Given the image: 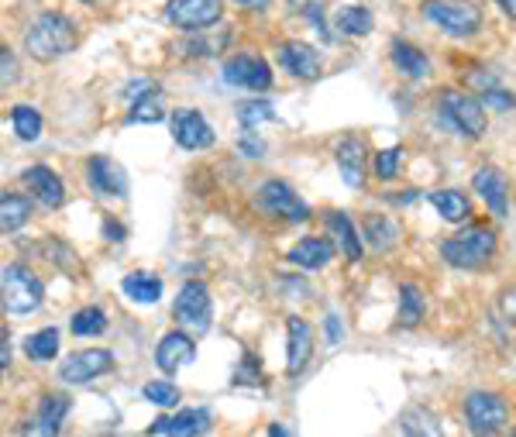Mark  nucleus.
<instances>
[{"instance_id": "f257e3e1", "label": "nucleus", "mask_w": 516, "mask_h": 437, "mask_svg": "<svg viewBox=\"0 0 516 437\" xmlns=\"http://www.w3.org/2000/svg\"><path fill=\"white\" fill-rule=\"evenodd\" d=\"M80 45V28L62 11H42L25 31V52L35 62H56Z\"/></svg>"}, {"instance_id": "f03ea898", "label": "nucleus", "mask_w": 516, "mask_h": 437, "mask_svg": "<svg viewBox=\"0 0 516 437\" xmlns=\"http://www.w3.org/2000/svg\"><path fill=\"white\" fill-rule=\"evenodd\" d=\"M499 248V234L496 228H486V224H468L465 231L451 234V238L441 241V259L451 265V269H482L489 265V259Z\"/></svg>"}, {"instance_id": "7ed1b4c3", "label": "nucleus", "mask_w": 516, "mask_h": 437, "mask_svg": "<svg viewBox=\"0 0 516 437\" xmlns=\"http://www.w3.org/2000/svg\"><path fill=\"white\" fill-rule=\"evenodd\" d=\"M45 303V283L25 262H11L0 269V307L11 317H31Z\"/></svg>"}, {"instance_id": "20e7f679", "label": "nucleus", "mask_w": 516, "mask_h": 437, "mask_svg": "<svg viewBox=\"0 0 516 437\" xmlns=\"http://www.w3.org/2000/svg\"><path fill=\"white\" fill-rule=\"evenodd\" d=\"M461 417L472 437H499L510 424V400L503 393H489V389H472L461 400Z\"/></svg>"}, {"instance_id": "39448f33", "label": "nucleus", "mask_w": 516, "mask_h": 437, "mask_svg": "<svg viewBox=\"0 0 516 437\" xmlns=\"http://www.w3.org/2000/svg\"><path fill=\"white\" fill-rule=\"evenodd\" d=\"M420 14L448 38H472L482 31V11L472 0H424Z\"/></svg>"}, {"instance_id": "423d86ee", "label": "nucleus", "mask_w": 516, "mask_h": 437, "mask_svg": "<svg viewBox=\"0 0 516 437\" xmlns=\"http://www.w3.org/2000/svg\"><path fill=\"white\" fill-rule=\"evenodd\" d=\"M437 117L448 128H455L461 138H468V142H479L489 128V117L482 111V104L465 90H441V97H437Z\"/></svg>"}, {"instance_id": "0eeeda50", "label": "nucleus", "mask_w": 516, "mask_h": 437, "mask_svg": "<svg viewBox=\"0 0 516 437\" xmlns=\"http://www.w3.org/2000/svg\"><path fill=\"white\" fill-rule=\"evenodd\" d=\"M172 321L183 327L186 334L210 331V321H214V300H210V290L200 283V279H190V283L179 286L176 300H172Z\"/></svg>"}, {"instance_id": "6e6552de", "label": "nucleus", "mask_w": 516, "mask_h": 437, "mask_svg": "<svg viewBox=\"0 0 516 437\" xmlns=\"http://www.w3.org/2000/svg\"><path fill=\"white\" fill-rule=\"evenodd\" d=\"M255 204L265 217H283L286 224H307L310 207L296 197V190L286 179H265L255 190Z\"/></svg>"}, {"instance_id": "1a4fd4ad", "label": "nucleus", "mask_w": 516, "mask_h": 437, "mask_svg": "<svg viewBox=\"0 0 516 437\" xmlns=\"http://www.w3.org/2000/svg\"><path fill=\"white\" fill-rule=\"evenodd\" d=\"M224 18V0H169L166 4V21L172 28L197 35V31H210Z\"/></svg>"}, {"instance_id": "9d476101", "label": "nucleus", "mask_w": 516, "mask_h": 437, "mask_svg": "<svg viewBox=\"0 0 516 437\" xmlns=\"http://www.w3.org/2000/svg\"><path fill=\"white\" fill-rule=\"evenodd\" d=\"M221 76L228 87H238V90H252V93L272 90V66L258 56V52H234V56L224 62Z\"/></svg>"}, {"instance_id": "9b49d317", "label": "nucleus", "mask_w": 516, "mask_h": 437, "mask_svg": "<svg viewBox=\"0 0 516 437\" xmlns=\"http://www.w3.org/2000/svg\"><path fill=\"white\" fill-rule=\"evenodd\" d=\"M169 131L176 138V145L186 148V152H207L217 142L214 128H210V121L197 107H176L169 114Z\"/></svg>"}, {"instance_id": "f8f14e48", "label": "nucleus", "mask_w": 516, "mask_h": 437, "mask_svg": "<svg viewBox=\"0 0 516 437\" xmlns=\"http://www.w3.org/2000/svg\"><path fill=\"white\" fill-rule=\"evenodd\" d=\"M114 355L107 348H86V351H73V355L62 358L59 365V379L66 386H86V382L100 379L104 372H111Z\"/></svg>"}, {"instance_id": "ddd939ff", "label": "nucleus", "mask_w": 516, "mask_h": 437, "mask_svg": "<svg viewBox=\"0 0 516 437\" xmlns=\"http://www.w3.org/2000/svg\"><path fill=\"white\" fill-rule=\"evenodd\" d=\"M86 183L104 200L128 197V173H124V166L114 162L111 155H90V159H86Z\"/></svg>"}, {"instance_id": "4468645a", "label": "nucleus", "mask_w": 516, "mask_h": 437, "mask_svg": "<svg viewBox=\"0 0 516 437\" xmlns=\"http://www.w3.org/2000/svg\"><path fill=\"white\" fill-rule=\"evenodd\" d=\"M276 59H279V66L300 83H314V80H320V73H324V59H320V52L310 42H300V38L279 45Z\"/></svg>"}, {"instance_id": "2eb2a0df", "label": "nucleus", "mask_w": 516, "mask_h": 437, "mask_svg": "<svg viewBox=\"0 0 516 437\" xmlns=\"http://www.w3.org/2000/svg\"><path fill=\"white\" fill-rule=\"evenodd\" d=\"M21 183H25L28 197L35 200V204H42L45 210H59L62 204H66V183H62V176L56 173V169L49 166H28L25 176H21Z\"/></svg>"}, {"instance_id": "dca6fc26", "label": "nucleus", "mask_w": 516, "mask_h": 437, "mask_svg": "<svg viewBox=\"0 0 516 437\" xmlns=\"http://www.w3.org/2000/svg\"><path fill=\"white\" fill-rule=\"evenodd\" d=\"M314 358V327L303 317H286V376L296 379Z\"/></svg>"}, {"instance_id": "f3484780", "label": "nucleus", "mask_w": 516, "mask_h": 437, "mask_svg": "<svg viewBox=\"0 0 516 437\" xmlns=\"http://www.w3.org/2000/svg\"><path fill=\"white\" fill-rule=\"evenodd\" d=\"M334 162H338V173L344 179L348 190H362L365 173H369V148H365V138H341L338 148H334Z\"/></svg>"}, {"instance_id": "a211bd4d", "label": "nucleus", "mask_w": 516, "mask_h": 437, "mask_svg": "<svg viewBox=\"0 0 516 437\" xmlns=\"http://www.w3.org/2000/svg\"><path fill=\"white\" fill-rule=\"evenodd\" d=\"M210 427H214L210 410L207 407H190L183 413H172V417L162 413V417L148 427V434H152V437H159V434H166V437H203Z\"/></svg>"}, {"instance_id": "6ab92c4d", "label": "nucleus", "mask_w": 516, "mask_h": 437, "mask_svg": "<svg viewBox=\"0 0 516 437\" xmlns=\"http://www.w3.org/2000/svg\"><path fill=\"white\" fill-rule=\"evenodd\" d=\"M324 228H327V241L344 255L348 262H362L365 259V241L358 234V224L351 221L344 210H327L324 214Z\"/></svg>"}, {"instance_id": "aec40b11", "label": "nucleus", "mask_w": 516, "mask_h": 437, "mask_svg": "<svg viewBox=\"0 0 516 437\" xmlns=\"http://www.w3.org/2000/svg\"><path fill=\"white\" fill-rule=\"evenodd\" d=\"M193 358H197V341L186 331H169L166 338H159V345H155V365H159L162 376H176Z\"/></svg>"}, {"instance_id": "412c9836", "label": "nucleus", "mask_w": 516, "mask_h": 437, "mask_svg": "<svg viewBox=\"0 0 516 437\" xmlns=\"http://www.w3.org/2000/svg\"><path fill=\"white\" fill-rule=\"evenodd\" d=\"M66 413H69V396L66 393H45L35 407V417L25 427L21 437H59L62 424H66Z\"/></svg>"}, {"instance_id": "4be33fe9", "label": "nucleus", "mask_w": 516, "mask_h": 437, "mask_svg": "<svg viewBox=\"0 0 516 437\" xmlns=\"http://www.w3.org/2000/svg\"><path fill=\"white\" fill-rule=\"evenodd\" d=\"M472 190L482 197V204H486L496 217H506V210H510V186H506V176L499 173L496 166H482L475 169L472 176Z\"/></svg>"}, {"instance_id": "5701e85b", "label": "nucleus", "mask_w": 516, "mask_h": 437, "mask_svg": "<svg viewBox=\"0 0 516 437\" xmlns=\"http://www.w3.org/2000/svg\"><path fill=\"white\" fill-rule=\"evenodd\" d=\"M389 59H393L396 73L410 83H420L430 76V59L424 56V49L413 45V42H406V38H393V45H389Z\"/></svg>"}, {"instance_id": "b1692460", "label": "nucleus", "mask_w": 516, "mask_h": 437, "mask_svg": "<svg viewBox=\"0 0 516 437\" xmlns=\"http://www.w3.org/2000/svg\"><path fill=\"white\" fill-rule=\"evenodd\" d=\"M362 234H365V248H372V252H396L400 248V238H403V231H400V224L396 221H389V217H382V214H369V217H362Z\"/></svg>"}, {"instance_id": "393cba45", "label": "nucleus", "mask_w": 516, "mask_h": 437, "mask_svg": "<svg viewBox=\"0 0 516 437\" xmlns=\"http://www.w3.org/2000/svg\"><path fill=\"white\" fill-rule=\"evenodd\" d=\"M286 259L293 262L296 269L317 272V269H324V265L334 259V245L327 238H317V234H310V238L296 241V245L289 248Z\"/></svg>"}, {"instance_id": "a878e982", "label": "nucleus", "mask_w": 516, "mask_h": 437, "mask_svg": "<svg viewBox=\"0 0 516 437\" xmlns=\"http://www.w3.org/2000/svg\"><path fill=\"white\" fill-rule=\"evenodd\" d=\"M31 210H35V200L25 197V193L14 190L0 193V234H14L25 228L31 221Z\"/></svg>"}, {"instance_id": "bb28decb", "label": "nucleus", "mask_w": 516, "mask_h": 437, "mask_svg": "<svg viewBox=\"0 0 516 437\" xmlns=\"http://www.w3.org/2000/svg\"><path fill=\"white\" fill-rule=\"evenodd\" d=\"M121 293L138 307H155L162 300V279L155 272H128L121 279Z\"/></svg>"}, {"instance_id": "cd10ccee", "label": "nucleus", "mask_w": 516, "mask_h": 437, "mask_svg": "<svg viewBox=\"0 0 516 437\" xmlns=\"http://www.w3.org/2000/svg\"><path fill=\"white\" fill-rule=\"evenodd\" d=\"M427 200L434 204L437 214H441V221H448V224L472 221V200H468L461 190H434V193H427Z\"/></svg>"}, {"instance_id": "c85d7f7f", "label": "nucleus", "mask_w": 516, "mask_h": 437, "mask_svg": "<svg viewBox=\"0 0 516 437\" xmlns=\"http://www.w3.org/2000/svg\"><path fill=\"white\" fill-rule=\"evenodd\" d=\"M159 121H166V93L159 87H148L145 93H138L131 100L128 124H159Z\"/></svg>"}, {"instance_id": "c756f323", "label": "nucleus", "mask_w": 516, "mask_h": 437, "mask_svg": "<svg viewBox=\"0 0 516 437\" xmlns=\"http://www.w3.org/2000/svg\"><path fill=\"white\" fill-rule=\"evenodd\" d=\"M334 28H338L344 38H365V35H372L375 18L365 4H348L334 14Z\"/></svg>"}, {"instance_id": "7c9ffc66", "label": "nucleus", "mask_w": 516, "mask_h": 437, "mask_svg": "<svg viewBox=\"0 0 516 437\" xmlns=\"http://www.w3.org/2000/svg\"><path fill=\"white\" fill-rule=\"evenodd\" d=\"M400 437H444V424L427 407H410L400 417Z\"/></svg>"}, {"instance_id": "2f4dec72", "label": "nucleus", "mask_w": 516, "mask_h": 437, "mask_svg": "<svg viewBox=\"0 0 516 437\" xmlns=\"http://www.w3.org/2000/svg\"><path fill=\"white\" fill-rule=\"evenodd\" d=\"M427 314V293L417 283L400 286V314H396V327H417Z\"/></svg>"}, {"instance_id": "473e14b6", "label": "nucleus", "mask_w": 516, "mask_h": 437, "mask_svg": "<svg viewBox=\"0 0 516 437\" xmlns=\"http://www.w3.org/2000/svg\"><path fill=\"white\" fill-rule=\"evenodd\" d=\"M59 345H62L59 327H42V331L28 334L25 345H21V348H25V355L31 358V362L45 365V362H52V358L59 355Z\"/></svg>"}, {"instance_id": "72a5a7b5", "label": "nucleus", "mask_w": 516, "mask_h": 437, "mask_svg": "<svg viewBox=\"0 0 516 437\" xmlns=\"http://www.w3.org/2000/svg\"><path fill=\"white\" fill-rule=\"evenodd\" d=\"M11 124H14V135L21 138V142H38L42 138V114H38V107H31V104H18L11 111Z\"/></svg>"}, {"instance_id": "f704fd0d", "label": "nucleus", "mask_w": 516, "mask_h": 437, "mask_svg": "<svg viewBox=\"0 0 516 437\" xmlns=\"http://www.w3.org/2000/svg\"><path fill=\"white\" fill-rule=\"evenodd\" d=\"M69 331H73L76 338H100V334L107 331V314L100 307L76 310L73 321H69Z\"/></svg>"}, {"instance_id": "c9c22d12", "label": "nucleus", "mask_w": 516, "mask_h": 437, "mask_svg": "<svg viewBox=\"0 0 516 437\" xmlns=\"http://www.w3.org/2000/svg\"><path fill=\"white\" fill-rule=\"evenodd\" d=\"M228 42H231V31H224V35H210V38H190V42L176 45V52H183V59H210V56H221Z\"/></svg>"}, {"instance_id": "e433bc0d", "label": "nucleus", "mask_w": 516, "mask_h": 437, "mask_svg": "<svg viewBox=\"0 0 516 437\" xmlns=\"http://www.w3.org/2000/svg\"><path fill=\"white\" fill-rule=\"evenodd\" d=\"M238 114L241 128H255V124H265V121H276V107L269 100H245V104L234 107Z\"/></svg>"}, {"instance_id": "4c0bfd02", "label": "nucleus", "mask_w": 516, "mask_h": 437, "mask_svg": "<svg viewBox=\"0 0 516 437\" xmlns=\"http://www.w3.org/2000/svg\"><path fill=\"white\" fill-rule=\"evenodd\" d=\"M372 173H375V179H382V183H393V179L403 173V148L393 145V148H386V152L375 155Z\"/></svg>"}, {"instance_id": "58836bf2", "label": "nucleus", "mask_w": 516, "mask_h": 437, "mask_svg": "<svg viewBox=\"0 0 516 437\" xmlns=\"http://www.w3.org/2000/svg\"><path fill=\"white\" fill-rule=\"evenodd\" d=\"M145 400L162 410H172V407H179V386H172L169 379H152V382H145Z\"/></svg>"}, {"instance_id": "ea45409f", "label": "nucleus", "mask_w": 516, "mask_h": 437, "mask_svg": "<svg viewBox=\"0 0 516 437\" xmlns=\"http://www.w3.org/2000/svg\"><path fill=\"white\" fill-rule=\"evenodd\" d=\"M479 104H482V111L510 114V111H516V93L503 90V87H496V90H486V93H482Z\"/></svg>"}, {"instance_id": "a19ab883", "label": "nucleus", "mask_w": 516, "mask_h": 437, "mask_svg": "<svg viewBox=\"0 0 516 437\" xmlns=\"http://www.w3.org/2000/svg\"><path fill=\"white\" fill-rule=\"evenodd\" d=\"M238 152L248 155V159H262V155H265V142L255 135L252 128H245V131H241V138H238Z\"/></svg>"}, {"instance_id": "79ce46f5", "label": "nucleus", "mask_w": 516, "mask_h": 437, "mask_svg": "<svg viewBox=\"0 0 516 437\" xmlns=\"http://www.w3.org/2000/svg\"><path fill=\"white\" fill-rule=\"evenodd\" d=\"M468 83H472L475 90L479 93H486V90H496V87H503V83L496 80V76L492 73H486V69H472V73H468Z\"/></svg>"}, {"instance_id": "37998d69", "label": "nucleus", "mask_w": 516, "mask_h": 437, "mask_svg": "<svg viewBox=\"0 0 516 437\" xmlns=\"http://www.w3.org/2000/svg\"><path fill=\"white\" fill-rule=\"evenodd\" d=\"M499 314L516 324V286H506V290L499 293Z\"/></svg>"}, {"instance_id": "c03bdc74", "label": "nucleus", "mask_w": 516, "mask_h": 437, "mask_svg": "<svg viewBox=\"0 0 516 437\" xmlns=\"http://www.w3.org/2000/svg\"><path fill=\"white\" fill-rule=\"evenodd\" d=\"M324 338H327V345H341L344 331H341V317L338 314H327L324 317Z\"/></svg>"}, {"instance_id": "a18cd8bd", "label": "nucleus", "mask_w": 516, "mask_h": 437, "mask_svg": "<svg viewBox=\"0 0 516 437\" xmlns=\"http://www.w3.org/2000/svg\"><path fill=\"white\" fill-rule=\"evenodd\" d=\"M104 238L107 241H124L128 238V231H124V224L117 221V217H104Z\"/></svg>"}, {"instance_id": "49530a36", "label": "nucleus", "mask_w": 516, "mask_h": 437, "mask_svg": "<svg viewBox=\"0 0 516 437\" xmlns=\"http://www.w3.org/2000/svg\"><path fill=\"white\" fill-rule=\"evenodd\" d=\"M7 358H11V348H7V341L0 338V386H4V369H7Z\"/></svg>"}, {"instance_id": "de8ad7c7", "label": "nucleus", "mask_w": 516, "mask_h": 437, "mask_svg": "<svg viewBox=\"0 0 516 437\" xmlns=\"http://www.w3.org/2000/svg\"><path fill=\"white\" fill-rule=\"evenodd\" d=\"M496 4L503 7V14H506V18L516 21V0H496Z\"/></svg>"}, {"instance_id": "09e8293b", "label": "nucleus", "mask_w": 516, "mask_h": 437, "mask_svg": "<svg viewBox=\"0 0 516 437\" xmlns=\"http://www.w3.org/2000/svg\"><path fill=\"white\" fill-rule=\"evenodd\" d=\"M234 4H238V7H248V11H262V7L269 4V0H234Z\"/></svg>"}, {"instance_id": "8fccbe9b", "label": "nucleus", "mask_w": 516, "mask_h": 437, "mask_svg": "<svg viewBox=\"0 0 516 437\" xmlns=\"http://www.w3.org/2000/svg\"><path fill=\"white\" fill-rule=\"evenodd\" d=\"M269 437H289V431H286L283 424H272V427H269Z\"/></svg>"}, {"instance_id": "3c124183", "label": "nucleus", "mask_w": 516, "mask_h": 437, "mask_svg": "<svg viewBox=\"0 0 516 437\" xmlns=\"http://www.w3.org/2000/svg\"><path fill=\"white\" fill-rule=\"evenodd\" d=\"M83 4H97V0H83Z\"/></svg>"}, {"instance_id": "603ef678", "label": "nucleus", "mask_w": 516, "mask_h": 437, "mask_svg": "<svg viewBox=\"0 0 516 437\" xmlns=\"http://www.w3.org/2000/svg\"><path fill=\"white\" fill-rule=\"evenodd\" d=\"M0 52H4V42H0Z\"/></svg>"}, {"instance_id": "864d4df0", "label": "nucleus", "mask_w": 516, "mask_h": 437, "mask_svg": "<svg viewBox=\"0 0 516 437\" xmlns=\"http://www.w3.org/2000/svg\"><path fill=\"white\" fill-rule=\"evenodd\" d=\"M510 437H516V431H510Z\"/></svg>"}]
</instances>
